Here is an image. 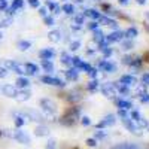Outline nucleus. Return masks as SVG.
I'll list each match as a JSON object with an SVG mask.
<instances>
[{
    "instance_id": "1",
    "label": "nucleus",
    "mask_w": 149,
    "mask_h": 149,
    "mask_svg": "<svg viewBox=\"0 0 149 149\" xmlns=\"http://www.w3.org/2000/svg\"><path fill=\"white\" fill-rule=\"evenodd\" d=\"M40 107H42L45 118H55L57 116V104L51 100V98H42Z\"/></svg>"
},
{
    "instance_id": "2",
    "label": "nucleus",
    "mask_w": 149,
    "mask_h": 149,
    "mask_svg": "<svg viewBox=\"0 0 149 149\" xmlns=\"http://www.w3.org/2000/svg\"><path fill=\"white\" fill-rule=\"evenodd\" d=\"M78 119H81V110H79V107H72L67 113L63 116L61 122L66 124V125H73Z\"/></svg>"
},
{
    "instance_id": "3",
    "label": "nucleus",
    "mask_w": 149,
    "mask_h": 149,
    "mask_svg": "<svg viewBox=\"0 0 149 149\" xmlns=\"http://www.w3.org/2000/svg\"><path fill=\"white\" fill-rule=\"evenodd\" d=\"M10 137L15 139V140L19 142V143H22V145H30V143H31L30 136L24 131V130H21V128H17V130L12 131V133H10Z\"/></svg>"
},
{
    "instance_id": "4",
    "label": "nucleus",
    "mask_w": 149,
    "mask_h": 149,
    "mask_svg": "<svg viewBox=\"0 0 149 149\" xmlns=\"http://www.w3.org/2000/svg\"><path fill=\"white\" fill-rule=\"evenodd\" d=\"M100 91H102V94H103L104 97H107V98H113V100H115L116 95H118L113 82H106V84H103V85L100 86Z\"/></svg>"
},
{
    "instance_id": "5",
    "label": "nucleus",
    "mask_w": 149,
    "mask_h": 149,
    "mask_svg": "<svg viewBox=\"0 0 149 149\" xmlns=\"http://www.w3.org/2000/svg\"><path fill=\"white\" fill-rule=\"evenodd\" d=\"M124 39H125V36H124V31L121 30H115L112 31L110 34L104 36V42L109 45V43H116V42H122Z\"/></svg>"
},
{
    "instance_id": "6",
    "label": "nucleus",
    "mask_w": 149,
    "mask_h": 149,
    "mask_svg": "<svg viewBox=\"0 0 149 149\" xmlns=\"http://www.w3.org/2000/svg\"><path fill=\"white\" fill-rule=\"evenodd\" d=\"M40 82L46 84V85H52V86H66V82L61 81L60 78H54L51 74H45V76H40Z\"/></svg>"
},
{
    "instance_id": "7",
    "label": "nucleus",
    "mask_w": 149,
    "mask_h": 149,
    "mask_svg": "<svg viewBox=\"0 0 149 149\" xmlns=\"http://www.w3.org/2000/svg\"><path fill=\"white\" fill-rule=\"evenodd\" d=\"M12 115H14V122H15V127L17 128H21V127L26 125L27 122H30L26 112H14Z\"/></svg>"
},
{
    "instance_id": "8",
    "label": "nucleus",
    "mask_w": 149,
    "mask_h": 149,
    "mask_svg": "<svg viewBox=\"0 0 149 149\" xmlns=\"http://www.w3.org/2000/svg\"><path fill=\"white\" fill-rule=\"evenodd\" d=\"M0 91L5 97H9V98H15L17 94H18V88L15 85H10V84H5L0 86Z\"/></svg>"
},
{
    "instance_id": "9",
    "label": "nucleus",
    "mask_w": 149,
    "mask_h": 149,
    "mask_svg": "<svg viewBox=\"0 0 149 149\" xmlns=\"http://www.w3.org/2000/svg\"><path fill=\"white\" fill-rule=\"evenodd\" d=\"M97 70H102L104 73H113V72H116V64H113L109 60H102L97 66Z\"/></svg>"
},
{
    "instance_id": "10",
    "label": "nucleus",
    "mask_w": 149,
    "mask_h": 149,
    "mask_svg": "<svg viewBox=\"0 0 149 149\" xmlns=\"http://www.w3.org/2000/svg\"><path fill=\"white\" fill-rule=\"evenodd\" d=\"M116 124V116L113 115V113H109V115H106L100 122L97 124V128H107V127H112V125H115Z\"/></svg>"
},
{
    "instance_id": "11",
    "label": "nucleus",
    "mask_w": 149,
    "mask_h": 149,
    "mask_svg": "<svg viewBox=\"0 0 149 149\" xmlns=\"http://www.w3.org/2000/svg\"><path fill=\"white\" fill-rule=\"evenodd\" d=\"M122 63L130 66V67H139L142 64V60L139 55H125L122 58Z\"/></svg>"
},
{
    "instance_id": "12",
    "label": "nucleus",
    "mask_w": 149,
    "mask_h": 149,
    "mask_svg": "<svg viewBox=\"0 0 149 149\" xmlns=\"http://www.w3.org/2000/svg\"><path fill=\"white\" fill-rule=\"evenodd\" d=\"M40 67L34 63H24V74H27V76H37Z\"/></svg>"
},
{
    "instance_id": "13",
    "label": "nucleus",
    "mask_w": 149,
    "mask_h": 149,
    "mask_svg": "<svg viewBox=\"0 0 149 149\" xmlns=\"http://www.w3.org/2000/svg\"><path fill=\"white\" fill-rule=\"evenodd\" d=\"M118 82L122 84V85H125V86H128V88H131V86H134L136 84H137V78L133 76V74H122Z\"/></svg>"
},
{
    "instance_id": "14",
    "label": "nucleus",
    "mask_w": 149,
    "mask_h": 149,
    "mask_svg": "<svg viewBox=\"0 0 149 149\" xmlns=\"http://www.w3.org/2000/svg\"><path fill=\"white\" fill-rule=\"evenodd\" d=\"M97 22H98V26H106V27H110V29H113V30H118V22L115 19H112V18L102 17Z\"/></svg>"
},
{
    "instance_id": "15",
    "label": "nucleus",
    "mask_w": 149,
    "mask_h": 149,
    "mask_svg": "<svg viewBox=\"0 0 149 149\" xmlns=\"http://www.w3.org/2000/svg\"><path fill=\"white\" fill-rule=\"evenodd\" d=\"M82 15L85 17V18H91L93 21H98L102 18V14L98 10H95V9H85L84 12H82Z\"/></svg>"
},
{
    "instance_id": "16",
    "label": "nucleus",
    "mask_w": 149,
    "mask_h": 149,
    "mask_svg": "<svg viewBox=\"0 0 149 149\" xmlns=\"http://www.w3.org/2000/svg\"><path fill=\"white\" fill-rule=\"evenodd\" d=\"M115 103H116V106H118V109H124V110H130V109H133L134 106H133V103L130 102V100H125V98H115Z\"/></svg>"
},
{
    "instance_id": "17",
    "label": "nucleus",
    "mask_w": 149,
    "mask_h": 149,
    "mask_svg": "<svg viewBox=\"0 0 149 149\" xmlns=\"http://www.w3.org/2000/svg\"><path fill=\"white\" fill-rule=\"evenodd\" d=\"M15 86L18 90H27L29 86H30V81H29V78H26V76H19V78H17V81H15Z\"/></svg>"
},
{
    "instance_id": "18",
    "label": "nucleus",
    "mask_w": 149,
    "mask_h": 149,
    "mask_svg": "<svg viewBox=\"0 0 149 149\" xmlns=\"http://www.w3.org/2000/svg\"><path fill=\"white\" fill-rule=\"evenodd\" d=\"M55 57V51L51 48H43L42 51L39 52V58L40 60H52Z\"/></svg>"
},
{
    "instance_id": "19",
    "label": "nucleus",
    "mask_w": 149,
    "mask_h": 149,
    "mask_svg": "<svg viewBox=\"0 0 149 149\" xmlns=\"http://www.w3.org/2000/svg\"><path fill=\"white\" fill-rule=\"evenodd\" d=\"M115 88H116V93H118L119 95L127 97V95L131 94V88H128V86L122 85V84H119V82H115Z\"/></svg>"
},
{
    "instance_id": "20",
    "label": "nucleus",
    "mask_w": 149,
    "mask_h": 149,
    "mask_svg": "<svg viewBox=\"0 0 149 149\" xmlns=\"http://www.w3.org/2000/svg\"><path fill=\"white\" fill-rule=\"evenodd\" d=\"M30 97H31V93H30L29 88L27 90H18V94L15 97V100H18V102H27Z\"/></svg>"
},
{
    "instance_id": "21",
    "label": "nucleus",
    "mask_w": 149,
    "mask_h": 149,
    "mask_svg": "<svg viewBox=\"0 0 149 149\" xmlns=\"http://www.w3.org/2000/svg\"><path fill=\"white\" fill-rule=\"evenodd\" d=\"M64 74H66V78H67L69 81H78V78H79L78 69H74V67H70V69H67V70L64 72Z\"/></svg>"
},
{
    "instance_id": "22",
    "label": "nucleus",
    "mask_w": 149,
    "mask_h": 149,
    "mask_svg": "<svg viewBox=\"0 0 149 149\" xmlns=\"http://www.w3.org/2000/svg\"><path fill=\"white\" fill-rule=\"evenodd\" d=\"M34 134L37 136V137H46V136L49 134V130H48V127L43 125V124H40V125H37V127H36Z\"/></svg>"
},
{
    "instance_id": "23",
    "label": "nucleus",
    "mask_w": 149,
    "mask_h": 149,
    "mask_svg": "<svg viewBox=\"0 0 149 149\" xmlns=\"http://www.w3.org/2000/svg\"><path fill=\"white\" fill-rule=\"evenodd\" d=\"M104 33L100 30V29H97V30H94L93 31V40L95 42V43H102V42H104Z\"/></svg>"
},
{
    "instance_id": "24",
    "label": "nucleus",
    "mask_w": 149,
    "mask_h": 149,
    "mask_svg": "<svg viewBox=\"0 0 149 149\" xmlns=\"http://www.w3.org/2000/svg\"><path fill=\"white\" fill-rule=\"evenodd\" d=\"M42 69L46 72V74H51L54 72V63H52V60H42Z\"/></svg>"
},
{
    "instance_id": "25",
    "label": "nucleus",
    "mask_w": 149,
    "mask_h": 149,
    "mask_svg": "<svg viewBox=\"0 0 149 149\" xmlns=\"http://www.w3.org/2000/svg\"><path fill=\"white\" fill-rule=\"evenodd\" d=\"M61 12L73 17L74 14H76V8H74V5H72V3H64L63 6H61Z\"/></svg>"
},
{
    "instance_id": "26",
    "label": "nucleus",
    "mask_w": 149,
    "mask_h": 149,
    "mask_svg": "<svg viewBox=\"0 0 149 149\" xmlns=\"http://www.w3.org/2000/svg\"><path fill=\"white\" fill-rule=\"evenodd\" d=\"M48 37H49V40H51V42L57 43V42L61 40V31L60 30H51L49 34H48Z\"/></svg>"
},
{
    "instance_id": "27",
    "label": "nucleus",
    "mask_w": 149,
    "mask_h": 149,
    "mask_svg": "<svg viewBox=\"0 0 149 149\" xmlns=\"http://www.w3.org/2000/svg\"><path fill=\"white\" fill-rule=\"evenodd\" d=\"M137 97L140 98V102H142V103H149V93L146 91L145 86H143L142 90L137 91Z\"/></svg>"
},
{
    "instance_id": "28",
    "label": "nucleus",
    "mask_w": 149,
    "mask_h": 149,
    "mask_svg": "<svg viewBox=\"0 0 149 149\" xmlns=\"http://www.w3.org/2000/svg\"><path fill=\"white\" fill-rule=\"evenodd\" d=\"M107 137V130L104 128H98L97 131H94V139L95 140H103Z\"/></svg>"
},
{
    "instance_id": "29",
    "label": "nucleus",
    "mask_w": 149,
    "mask_h": 149,
    "mask_svg": "<svg viewBox=\"0 0 149 149\" xmlns=\"http://www.w3.org/2000/svg\"><path fill=\"white\" fill-rule=\"evenodd\" d=\"M110 149H139V146L134 145V143H119V145H115Z\"/></svg>"
},
{
    "instance_id": "30",
    "label": "nucleus",
    "mask_w": 149,
    "mask_h": 149,
    "mask_svg": "<svg viewBox=\"0 0 149 149\" xmlns=\"http://www.w3.org/2000/svg\"><path fill=\"white\" fill-rule=\"evenodd\" d=\"M124 36H125V39H134L136 36H137V29L136 27H130L124 31Z\"/></svg>"
},
{
    "instance_id": "31",
    "label": "nucleus",
    "mask_w": 149,
    "mask_h": 149,
    "mask_svg": "<svg viewBox=\"0 0 149 149\" xmlns=\"http://www.w3.org/2000/svg\"><path fill=\"white\" fill-rule=\"evenodd\" d=\"M86 88H88V91L90 93H95L98 88H100V85H98V81H97V78L95 79H93L88 85H86Z\"/></svg>"
},
{
    "instance_id": "32",
    "label": "nucleus",
    "mask_w": 149,
    "mask_h": 149,
    "mask_svg": "<svg viewBox=\"0 0 149 149\" xmlns=\"http://www.w3.org/2000/svg\"><path fill=\"white\" fill-rule=\"evenodd\" d=\"M60 60H61V63H63L64 66H70L72 67V57L67 54V52H63L60 55Z\"/></svg>"
},
{
    "instance_id": "33",
    "label": "nucleus",
    "mask_w": 149,
    "mask_h": 149,
    "mask_svg": "<svg viewBox=\"0 0 149 149\" xmlns=\"http://www.w3.org/2000/svg\"><path fill=\"white\" fill-rule=\"evenodd\" d=\"M17 46H18L19 51H27L29 48H31V42L30 40H19Z\"/></svg>"
},
{
    "instance_id": "34",
    "label": "nucleus",
    "mask_w": 149,
    "mask_h": 149,
    "mask_svg": "<svg viewBox=\"0 0 149 149\" xmlns=\"http://www.w3.org/2000/svg\"><path fill=\"white\" fill-rule=\"evenodd\" d=\"M73 21H74L73 24H76V26H81V27H82V26H84V21H85V17H84L82 14H78V15L74 14V15H73Z\"/></svg>"
},
{
    "instance_id": "35",
    "label": "nucleus",
    "mask_w": 149,
    "mask_h": 149,
    "mask_svg": "<svg viewBox=\"0 0 149 149\" xmlns=\"http://www.w3.org/2000/svg\"><path fill=\"white\" fill-rule=\"evenodd\" d=\"M12 24V18L6 17V18H0V29H6Z\"/></svg>"
},
{
    "instance_id": "36",
    "label": "nucleus",
    "mask_w": 149,
    "mask_h": 149,
    "mask_svg": "<svg viewBox=\"0 0 149 149\" xmlns=\"http://www.w3.org/2000/svg\"><path fill=\"white\" fill-rule=\"evenodd\" d=\"M43 22H45V26H55V18H54V15H46L45 18H43Z\"/></svg>"
},
{
    "instance_id": "37",
    "label": "nucleus",
    "mask_w": 149,
    "mask_h": 149,
    "mask_svg": "<svg viewBox=\"0 0 149 149\" xmlns=\"http://www.w3.org/2000/svg\"><path fill=\"white\" fill-rule=\"evenodd\" d=\"M69 48H70V51H78V49L81 48V40H73V42H70Z\"/></svg>"
},
{
    "instance_id": "38",
    "label": "nucleus",
    "mask_w": 149,
    "mask_h": 149,
    "mask_svg": "<svg viewBox=\"0 0 149 149\" xmlns=\"http://www.w3.org/2000/svg\"><path fill=\"white\" fill-rule=\"evenodd\" d=\"M8 74H9V70H8L3 64H0V79H5Z\"/></svg>"
},
{
    "instance_id": "39",
    "label": "nucleus",
    "mask_w": 149,
    "mask_h": 149,
    "mask_svg": "<svg viewBox=\"0 0 149 149\" xmlns=\"http://www.w3.org/2000/svg\"><path fill=\"white\" fill-rule=\"evenodd\" d=\"M131 48H133L131 39H124L122 40V49H131Z\"/></svg>"
},
{
    "instance_id": "40",
    "label": "nucleus",
    "mask_w": 149,
    "mask_h": 149,
    "mask_svg": "<svg viewBox=\"0 0 149 149\" xmlns=\"http://www.w3.org/2000/svg\"><path fill=\"white\" fill-rule=\"evenodd\" d=\"M86 145H88L90 148H97V145H98V140H95L94 137H90V139H86V142H85Z\"/></svg>"
},
{
    "instance_id": "41",
    "label": "nucleus",
    "mask_w": 149,
    "mask_h": 149,
    "mask_svg": "<svg viewBox=\"0 0 149 149\" xmlns=\"http://www.w3.org/2000/svg\"><path fill=\"white\" fill-rule=\"evenodd\" d=\"M86 29L91 30V31L97 30V29H98V22H97V21H91V22H88V24H86Z\"/></svg>"
},
{
    "instance_id": "42",
    "label": "nucleus",
    "mask_w": 149,
    "mask_h": 149,
    "mask_svg": "<svg viewBox=\"0 0 149 149\" xmlns=\"http://www.w3.org/2000/svg\"><path fill=\"white\" fill-rule=\"evenodd\" d=\"M142 85L145 86V88H146V86L149 85V72L143 73V76H142Z\"/></svg>"
},
{
    "instance_id": "43",
    "label": "nucleus",
    "mask_w": 149,
    "mask_h": 149,
    "mask_svg": "<svg viewBox=\"0 0 149 149\" xmlns=\"http://www.w3.org/2000/svg\"><path fill=\"white\" fill-rule=\"evenodd\" d=\"M45 149H57V142H55L54 139H51V140H48V143H46Z\"/></svg>"
},
{
    "instance_id": "44",
    "label": "nucleus",
    "mask_w": 149,
    "mask_h": 149,
    "mask_svg": "<svg viewBox=\"0 0 149 149\" xmlns=\"http://www.w3.org/2000/svg\"><path fill=\"white\" fill-rule=\"evenodd\" d=\"M81 124L85 127H88V125H91V119L88 116H81Z\"/></svg>"
},
{
    "instance_id": "45",
    "label": "nucleus",
    "mask_w": 149,
    "mask_h": 149,
    "mask_svg": "<svg viewBox=\"0 0 149 149\" xmlns=\"http://www.w3.org/2000/svg\"><path fill=\"white\" fill-rule=\"evenodd\" d=\"M86 73H88L93 79H95V78H97V73H98V70H97V69H94V67H91V69H90L88 72H86Z\"/></svg>"
},
{
    "instance_id": "46",
    "label": "nucleus",
    "mask_w": 149,
    "mask_h": 149,
    "mask_svg": "<svg viewBox=\"0 0 149 149\" xmlns=\"http://www.w3.org/2000/svg\"><path fill=\"white\" fill-rule=\"evenodd\" d=\"M29 5L31 8H40V0H29Z\"/></svg>"
},
{
    "instance_id": "47",
    "label": "nucleus",
    "mask_w": 149,
    "mask_h": 149,
    "mask_svg": "<svg viewBox=\"0 0 149 149\" xmlns=\"http://www.w3.org/2000/svg\"><path fill=\"white\" fill-rule=\"evenodd\" d=\"M39 15H40L42 18H45L46 15H49V10H48L46 8H39Z\"/></svg>"
},
{
    "instance_id": "48",
    "label": "nucleus",
    "mask_w": 149,
    "mask_h": 149,
    "mask_svg": "<svg viewBox=\"0 0 149 149\" xmlns=\"http://www.w3.org/2000/svg\"><path fill=\"white\" fill-rule=\"evenodd\" d=\"M6 8H8V0H0V12L6 10Z\"/></svg>"
},
{
    "instance_id": "49",
    "label": "nucleus",
    "mask_w": 149,
    "mask_h": 149,
    "mask_svg": "<svg viewBox=\"0 0 149 149\" xmlns=\"http://www.w3.org/2000/svg\"><path fill=\"white\" fill-rule=\"evenodd\" d=\"M118 2H119V5L125 6V5H128V3H130V0H118Z\"/></svg>"
},
{
    "instance_id": "50",
    "label": "nucleus",
    "mask_w": 149,
    "mask_h": 149,
    "mask_svg": "<svg viewBox=\"0 0 149 149\" xmlns=\"http://www.w3.org/2000/svg\"><path fill=\"white\" fill-rule=\"evenodd\" d=\"M137 3H139V5H145L146 0H137Z\"/></svg>"
},
{
    "instance_id": "51",
    "label": "nucleus",
    "mask_w": 149,
    "mask_h": 149,
    "mask_svg": "<svg viewBox=\"0 0 149 149\" xmlns=\"http://www.w3.org/2000/svg\"><path fill=\"white\" fill-rule=\"evenodd\" d=\"M74 2H76V3H84L85 0H74Z\"/></svg>"
},
{
    "instance_id": "52",
    "label": "nucleus",
    "mask_w": 149,
    "mask_h": 149,
    "mask_svg": "<svg viewBox=\"0 0 149 149\" xmlns=\"http://www.w3.org/2000/svg\"><path fill=\"white\" fill-rule=\"evenodd\" d=\"M2 37H3V34H2V31H0V39H2Z\"/></svg>"
},
{
    "instance_id": "53",
    "label": "nucleus",
    "mask_w": 149,
    "mask_h": 149,
    "mask_svg": "<svg viewBox=\"0 0 149 149\" xmlns=\"http://www.w3.org/2000/svg\"><path fill=\"white\" fill-rule=\"evenodd\" d=\"M0 136H2V131H0Z\"/></svg>"
},
{
    "instance_id": "54",
    "label": "nucleus",
    "mask_w": 149,
    "mask_h": 149,
    "mask_svg": "<svg viewBox=\"0 0 149 149\" xmlns=\"http://www.w3.org/2000/svg\"><path fill=\"white\" fill-rule=\"evenodd\" d=\"M148 130H149V127H148Z\"/></svg>"
}]
</instances>
